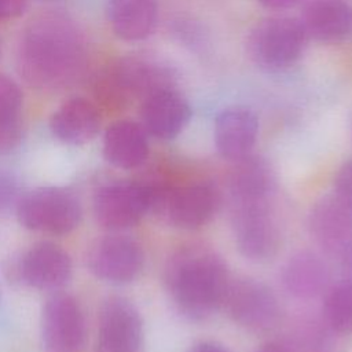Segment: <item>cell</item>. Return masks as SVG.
Returning <instances> with one entry per match:
<instances>
[{
  "label": "cell",
  "instance_id": "cell-25",
  "mask_svg": "<svg viewBox=\"0 0 352 352\" xmlns=\"http://www.w3.org/2000/svg\"><path fill=\"white\" fill-rule=\"evenodd\" d=\"M21 199V188L18 179L6 170H0V213H7Z\"/></svg>",
  "mask_w": 352,
  "mask_h": 352
},
{
  "label": "cell",
  "instance_id": "cell-6",
  "mask_svg": "<svg viewBox=\"0 0 352 352\" xmlns=\"http://www.w3.org/2000/svg\"><path fill=\"white\" fill-rule=\"evenodd\" d=\"M231 228L236 249L249 260H268L279 249L280 228L272 199L231 204Z\"/></svg>",
  "mask_w": 352,
  "mask_h": 352
},
{
  "label": "cell",
  "instance_id": "cell-1",
  "mask_svg": "<svg viewBox=\"0 0 352 352\" xmlns=\"http://www.w3.org/2000/svg\"><path fill=\"white\" fill-rule=\"evenodd\" d=\"M87 45L77 25L66 15L48 12L23 30L18 48V69L37 88L59 89L84 73Z\"/></svg>",
  "mask_w": 352,
  "mask_h": 352
},
{
  "label": "cell",
  "instance_id": "cell-24",
  "mask_svg": "<svg viewBox=\"0 0 352 352\" xmlns=\"http://www.w3.org/2000/svg\"><path fill=\"white\" fill-rule=\"evenodd\" d=\"M22 104V94L19 87L0 74V121H15Z\"/></svg>",
  "mask_w": 352,
  "mask_h": 352
},
{
  "label": "cell",
  "instance_id": "cell-18",
  "mask_svg": "<svg viewBox=\"0 0 352 352\" xmlns=\"http://www.w3.org/2000/svg\"><path fill=\"white\" fill-rule=\"evenodd\" d=\"M227 186L231 204L272 199L276 191V175L265 158L249 154L235 161Z\"/></svg>",
  "mask_w": 352,
  "mask_h": 352
},
{
  "label": "cell",
  "instance_id": "cell-30",
  "mask_svg": "<svg viewBox=\"0 0 352 352\" xmlns=\"http://www.w3.org/2000/svg\"><path fill=\"white\" fill-rule=\"evenodd\" d=\"M188 352H230L224 345L214 341H199Z\"/></svg>",
  "mask_w": 352,
  "mask_h": 352
},
{
  "label": "cell",
  "instance_id": "cell-4",
  "mask_svg": "<svg viewBox=\"0 0 352 352\" xmlns=\"http://www.w3.org/2000/svg\"><path fill=\"white\" fill-rule=\"evenodd\" d=\"M308 38L300 19L290 16L267 18L250 32L248 51L257 66L265 70H282L301 56Z\"/></svg>",
  "mask_w": 352,
  "mask_h": 352
},
{
  "label": "cell",
  "instance_id": "cell-31",
  "mask_svg": "<svg viewBox=\"0 0 352 352\" xmlns=\"http://www.w3.org/2000/svg\"><path fill=\"white\" fill-rule=\"evenodd\" d=\"M338 258L341 261V268L345 275V279L352 282V246L348 248Z\"/></svg>",
  "mask_w": 352,
  "mask_h": 352
},
{
  "label": "cell",
  "instance_id": "cell-14",
  "mask_svg": "<svg viewBox=\"0 0 352 352\" xmlns=\"http://www.w3.org/2000/svg\"><path fill=\"white\" fill-rule=\"evenodd\" d=\"M191 106L175 88L157 91L143 99L140 117L144 131L161 140L175 139L191 118Z\"/></svg>",
  "mask_w": 352,
  "mask_h": 352
},
{
  "label": "cell",
  "instance_id": "cell-8",
  "mask_svg": "<svg viewBox=\"0 0 352 352\" xmlns=\"http://www.w3.org/2000/svg\"><path fill=\"white\" fill-rule=\"evenodd\" d=\"M223 305L230 318L252 331H267L279 319L280 308L272 289L253 278L230 280Z\"/></svg>",
  "mask_w": 352,
  "mask_h": 352
},
{
  "label": "cell",
  "instance_id": "cell-33",
  "mask_svg": "<svg viewBox=\"0 0 352 352\" xmlns=\"http://www.w3.org/2000/svg\"><path fill=\"white\" fill-rule=\"evenodd\" d=\"M351 131H352V121H351Z\"/></svg>",
  "mask_w": 352,
  "mask_h": 352
},
{
  "label": "cell",
  "instance_id": "cell-2",
  "mask_svg": "<svg viewBox=\"0 0 352 352\" xmlns=\"http://www.w3.org/2000/svg\"><path fill=\"white\" fill-rule=\"evenodd\" d=\"M164 279L176 308L191 320H204L217 311L231 280L223 257L202 245L176 250L165 265Z\"/></svg>",
  "mask_w": 352,
  "mask_h": 352
},
{
  "label": "cell",
  "instance_id": "cell-15",
  "mask_svg": "<svg viewBox=\"0 0 352 352\" xmlns=\"http://www.w3.org/2000/svg\"><path fill=\"white\" fill-rule=\"evenodd\" d=\"M258 135L257 116L245 106L227 107L214 120L213 140L217 153L230 161L249 155Z\"/></svg>",
  "mask_w": 352,
  "mask_h": 352
},
{
  "label": "cell",
  "instance_id": "cell-7",
  "mask_svg": "<svg viewBox=\"0 0 352 352\" xmlns=\"http://www.w3.org/2000/svg\"><path fill=\"white\" fill-rule=\"evenodd\" d=\"M19 223L34 231L67 234L81 220V205L66 188L41 187L21 197L16 205Z\"/></svg>",
  "mask_w": 352,
  "mask_h": 352
},
{
  "label": "cell",
  "instance_id": "cell-11",
  "mask_svg": "<svg viewBox=\"0 0 352 352\" xmlns=\"http://www.w3.org/2000/svg\"><path fill=\"white\" fill-rule=\"evenodd\" d=\"M87 263L96 278L122 285L139 276L144 265V252L133 238L111 234L92 243Z\"/></svg>",
  "mask_w": 352,
  "mask_h": 352
},
{
  "label": "cell",
  "instance_id": "cell-26",
  "mask_svg": "<svg viewBox=\"0 0 352 352\" xmlns=\"http://www.w3.org/2000/svg\"><path fill=\"white\" fill-rule=\"evenodd\" d=\"M334 194L352 204V160L345 161L334 177Z\"/></svg>",
  "mask_w": 352,
  "mask_h": 352
},
{
  "label": "cell",
  "instance_id": "cell-23",
  "mask_svg": "<svg viewBox=\"0 0 352 352\" xmlns=\"http://www.w3.org/2000/svg\"><path fill=\"white\" fill-rule=\"evenodd\" d=\"M322 314L331 331L352 333V282L344 279L327 289Z\"/></svg>",
  "mask_w": 352,
  "mask_h": 352
},
{
  "label": "cell",
  "instance_id": "cell-27",
  "mask_svg": "<svg viewBox=\"0 0 352 352\" xmlns=\"http://www.w3.org/2000/svg\"><path fill=\"white\" fill-rule=\"evenodd\" d=\"M19 125L15 121H0V153L12 148L19 140Z\"/></svg>",
  "mask_w": 352,
  "mask_h": 352
},
{
  "label": "cell",
  "instance_id": "cell-22",
  "mask_svg": "<svg viewBox=\"0 0 352 352\" xmlns=\"http://www.w3.org/2000/svg\"><path fill=\"white\" fill-rule=\"evenodd\" d=\"M107 15L114 33L128 41L148 37L158 18L157 0H109Z\"/></svg>",
  "mask_w": 352,
  "mask_h": 352
},
{
  "label": "cell",
  "instance_id": "cell-12",
  "mask_svg": "<svg viewBox=\"0 0 352 352\" xmlns=\"http://www.w3.org/2000/svg\"><path fill=\"white\" fill-rule=\"evenodd\" d=\"M41 334L45 352H82L85 320L77 300L67 293L52 294L43 308Z\"/></svg>",
  "mask_w": 352,
  "mask_h": 352
},
{
  "label": "cell",
  "instance_id": "cell-9",
  "mask_svg": "<svg viewBox=\"0 0 352 352\" xmlns=\"http://www.w3.org/2000/svg\"><path fill=\"white\" fill-rule=\"evenodd\" d=\"M148 210H151V187L146 183H110L99 188L94 198L96 220L113 231L136 226Z\"/></svg>",
  "mask_w": 352,
  "mask_h": 352
},
{
  "label": "cell",
  "instance_id": "cell-21",
  "mask_svg": "<svg viewBox=\"0 0 352 352\" xmlns=\"http://www.w3.org/2000/svg\"><path fill=\"white\" fill-rule=\"evenodd\" d=\"M100 128V116L94 103L84 98L65 102L51 118L54 135L69 144H84L92 140Z\"/></svg>",
  "mask_w": 352,
  "mask_h": 352
},
{
  "label": "cell",
  "instance_id": "cell-5",
  "mask_svg": "<svg viewBox=\"0 0 352 352\" xmlns=\"http://www.w3.org/2000/svg\"><path fill=\"white\" fill-rule=\"evenodd\" d=\"M151 187V210L182 230L205 226L216 212L219 192L208 182H191L183 186Z\"/></svg>",
  "mask_w": 352,
  "mask_h": 352
},
{
  "label": "cell",
  "instance_id": "cell-16",
  "mask_svg": "<svg viewBox=\"0 0 352 352\" xmlns=\"http://www.w3.org/2000/svg\"><path fill=\"white\" fill-rule=\"evenodd\" d=\"M19 271L29 286L38 290H58L72 276V260L60 246L40 242L25 253Z\"/></svg>",
  "mask_w": 352,
  "mask_h": 352
},
{
  "label": "cell",
  "instance_id": "cell-13",
  "mask_svg": "<svg viewBox=\"0 0 352 352\" xmlns=\"http://www.w3.org/2000/svg\"><path fill=\"white\" fill-rule=\"evenodd\" d=\"M308 227L322 250L340 257L352 246V204L334 192L323 195L309 212Z\"/></svg>",
  "mask_w": 352,
  "mask_h": 352
},
{
  "label": "cell",
  "instance_id": "cell-19",
  "mask_svg": "<svg viewBox=\"0 0 352 352\" xmlns=\"http://www.w3.org/2000/svg\"><path fill=\"white\" fill-rule=\"evenodd\" d=\"M300 21L309 38L334 43L352 32V8L345 0H308Z\"/></svg>",
  "mask_w": 352,
  "mask_h": 352
},
{
  "label": "cell",
  "instance_id": "cell-3",
  "mask_svg": "<svg viewBox=\"0 0 352 352\" xmlns=\"http://www.w3.org/2000/svg\"><path fill=\"white\" fill-rule=\"evenodd\" d=\"M176 73L166 62L146 56H125L113 63L98 78V98L110 104H120L131 98H147L168 88H175Z\"/></svg>",
  "mask_w": 352,
  "mask_h": 352
},
{
  "label": "cell",
  "instance_id": "cell-32",
  "mask_svg": "<svg viewBox=\"0 0 352 352\" xmlns=\"http://www.w3.org/2000/svg\"><path fill=\"white\" fill-rule=\"evenodd\" d=\"M256 352H294V349L289 344L283 342H268L258 348Z\"/></svg>",
  "mask_w": 352,
  "mask_h": 352
},
{
  "label": "cell",
  "instance_id": "cell-10",
  "mask_svg": "<svg viewBox=\"0 0 352 352\" xmlns=\"http://www.w3.org/2000/svg\"><path fill=\"white\" fill-rule=\"evenodd\" d=\"M143 320L125 297H107L99 309L95 352H143Z\"/></svg>",
  "mask_w": 352,
  "mask_h": 352
},
{
  "label": "cell",
  "instance_id": "cell-20",
  "mask_svg": "<svg viewBox=\"0 0 352 352\" xmlns=\"http://www.w3.org/2000/svg\"><path fill=\"white\" fill-rule=\"evenodd\" d=\"M103 154L120 169L139 168L148 155L147 132L131 120L116 121L104 132Z\"/></svg>",
  "mask_w": 352,
  "mask_h": 352
},
{
  "label": "cell",
  "instance_id": "cell-28",
  "mask_svg": "<svg viewBox=\"0 0 352 352\" xmlns=\"http://www.w3.org/2000/svg\"><path fill=\"white\" fill-rule=\"evenodd\" d=\"M26 0H0V19L19 15L25 8Z\"/></svg>",
  "mask_w": 352,
  "mask_h": 352
},
{
  "label": "cell",
  "instance_id": "cell-29",
  "mask_svg": "<svg viewBox=\"0 0 352 352\" xmlns=\"http://www.w3.org/2000/svg\"><path fill=\"white\" fill-rule=\"evenodd\" d=\"M302 0H258V3L268 8V10H276V11H283L296 7L300 4Z\"/></svg>",
  "mask_w": 352,
  "mask_h": 352
},
{
  "label": "cell",
  "instance_id": "cell-17",
  "mask_svg": "<svg viewBox=\"0 0 352 352\" xmlns=\"http://www.w3.org/2000/svg\"><path fill=\"white\" fill-rule=\"evenodd\" d=\"M280 279L285 290L292 297L309 301L327 292L330 270L318 253L300 250L285 263Z\"/></svg>",
  "mask_w": 352,
  "mask_h": 352
}]
</instances>
